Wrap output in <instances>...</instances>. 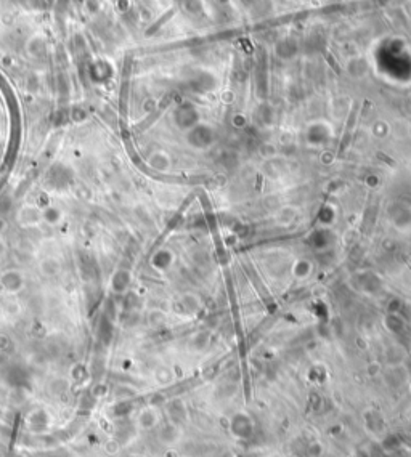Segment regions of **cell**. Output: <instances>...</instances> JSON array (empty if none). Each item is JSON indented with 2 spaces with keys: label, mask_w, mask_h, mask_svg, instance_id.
I'll use <instances>...</instances> for the list:
<instances>
[{
  "label": "cell",
  "mask_w": 411,
  "mask_h": 457,
  "mask_svg": "<svg viewBox=\"0 0 411 457\" xmlns=\"http://www.w3.org/2000/svg\"><path fill=\"white\" fill-rule=\"evenodd\" d=\"M0 283H2V286L5 289H8V291L16 292L23 287V276L20 271H16V270H7L2 273V276H0Z\"/></svg>",
  "instance_id": "cell-1"
},
{
  "label": "cell",
  "mask_w": 411,
  "mask_h": 457,
  "mask_svg": "<svg viewBox=\"0 0 411 457\" xmlns=\"http://www.w3.org/2000/svg\"><path fill=\"white\" fill-rule=\"evenodd\" d=\"M40 218L45 223L53 226V225H58L61 220H63V212H61V210L55 206H48L40 212Z\"/></svg>",
  "instance_id": "cell-2"
},
{
  "label": "cell",
  "mask_w": 411,
  "mask_h": 457,
  "mask_svg": "<svg viewBox=\"0 0 411 457\" xmlns=\"http://www.w3.org/2000/svg\"><path fill=\"white\" fill-rule=\"evenodd\" d=\"M40 270L43 271V275H56L61 270V265L55 258H47L40 263Z\"/></svg>",
  "instance_id": "cell-3"
},
{
  "label": "cell",
  "mask_w": 411,
  "mask_h": 457,
  "mask_svg": "<svg viewBox=\"0 0 411 457\" xmlns=\"http://www.w3.org/2000/svg\"><path fill=\"white\" fill-rule=\"evenodd\" d=\"M7 230V220L4 217H0V233H4Z\"/></svg>",
  "instance_id": "cell-4"
}]
</instances>
